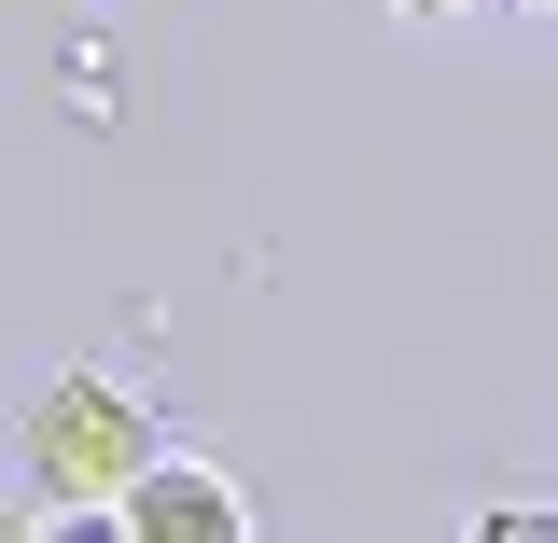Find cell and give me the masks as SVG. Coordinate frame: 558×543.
Here are the masks:
<instances>
[{
  "label": "cell",
  "instance_id": "1",
  "mask_svg": "<svg viewBox=\"0 0 558 543\" xmlns=\"http://www.w3.org/2000/svg\"><path fill=\"white\" fill-rule=\"evenodd\" d=\"M14 446H28V488H43L28 530L57 543V530H112V488H126L168 432H154V405H140L126 377H43Z\"/></svg>",
  "mask_w": 558,
  "mask_h": 543
},
{
  "label": "cell",
  "instance_id": "2",
  "mask_svg": "<svg viewBox=\"0 0 558 543\" xmlns=\"http://www.w3.org/2000/svg\"><path fill=\"white\" fill-rule=\"evenodd\" d=\"M112 530H126V543H252V502H238V474L154 446V460L112 488Z\"/></svg>",
  "mask_w": 558,
  "mask_h": 543
},
{
  "label": "cell",
  "instance_id": "3",
  "mask_svg": "<svg viewBox=\"0 0 558 543\" xmlns=\"http://www.w3.org/2000/svg\"><path fill=\"white\" fill-rule=\"evenodd\" d=\"M391 14H461V0H391Z\"/></svg>",
  "mask_w": 558,
  "mask_h": 543
},
{
  "label": "cell",
  "instance_id": "4",
  "mask_svg": "<svg viewBox=\"0 0 558 543\" xmlns=\"http://www.w3.org/2000/svg\"><path fill=\"white\" fill-rule=\"evenodd\" d=\"M531 14H545V0H531Z\"/></svg>",
  "mask_w": 558,
  "mask_h": 543
}]
</instances>
